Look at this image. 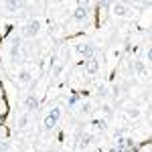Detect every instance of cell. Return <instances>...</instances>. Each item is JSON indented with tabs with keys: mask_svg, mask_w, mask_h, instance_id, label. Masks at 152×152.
I'll return each mask as SVG.
<instances>
[{
	"mask_svg": "<svg viewBox=\"0 0 152 152\" xmlns=\"http://www.w3.org/2000/svg\"><path fill=\"white\" fill-rule=\"evenodd\" d=\"M39 28H41V20H37V18H31L28 23L24 24V31L23 35L26 37V39H33V37L39 33Z\"/></svg>",
	"mask_w": 152,
	"mask_h": 152,
	"instance_id": "cell-1",
	"label": "cell"
},
{
	"mask_svg": "<svg viewBox=\"0 0 152 152\" xmlns=\"http://www.w3.org/2000/svg\"><path fill=\"white\" fill-rule=\"evenodd\" d=\"M59 116H61V110H59V107L51 110L47 116H45V122H43V124H45V128H47V130H53V128H55V124L59 122Z\"/></svg>",
	"mask_w": 152,
	"mask_h": 152,
	"instance_id": "cell-2",
	"label": "cell"
},
{
	"mask_svg": "<svg viewBox=\"0 0 152 152\" xmlns=\"http://www.w3.org/2000/svg\"><path fill=\"white\" fill-rule=\"evenodd\" d=\"M75 51L79 53V55H83V57H94V45H89V43H79L77 47H75Z\"/></svg>",
	"mask_w": 152,
	"mask_h": 152,
	"instance_id": "cell-3",
	"label": "cell"
},
{
	"mask_svg": "<svg viewBox=\"0 0 152 152\" xmlns=\"http://www.w3.org/2000/svg\"><path fill=\"white\" fill-rule=\"evenodd\" d=\"M110 6H112V12H114L116 16H126V14L130 12L128 6H126L124 2H114V4H110Z\"/></svg>",
	"mask_w": 152,
	"mask_h": 152,
	"instance_id": "cell-4",
	"label": "cell"
},
{
	"mask_svg": "<svg viewBox=\"0 0 152 152\" xmlns=\"http://www.w3.org/2000/svg\"><path fill=\"white\" fill-rule=\"evenodd\" d=\"M85 69H87V73H89V75H95V73L99 71V61H97L95 57H89V59H87Z\"/></svg>",
	"mask_w": 152,
	"mask_h": 152,
	"instance_id": "cell-5",
	"label": "cell"
},
{
	"mask_svg": "<svg viewBox=\"0 0 152 152\" xmlns=\"http://www.w3.org/2000/svg\"><path fill=\"white\" fill-rule=\"evenodd\" d=\"M91 142H94V134L85 132V134H81V138H79V142H77V146H79V148L83 150V148H87Z\"/></svg>",
	"mask_w": 152,
	"mask_h": 152,
	"instance_id": "cell-6",
	"label": "cell"
},
{
	"mask_svg": "<svg viewBox=\"0 0 152 152\" xmlns=\"http://www.w3.org/2000/svg\"><path fill=\"white\" fill-rule=\"evenodd\" d=\"M24 107H26L28 112H35L37 107H39V99H37L35 95H28V97L24 99Z\"/></svg>",
	"mask_w": 152,
	"mask_h": 152,
	"instance_id": "cell-7",
	"label": "cell"
},
{
	"mask_svg": "<svg viewBox=\"0 0 152 152\" xmlns=\"http://www.w3.org/2000/svg\"><path fill=\"white\" fill-rule=\"evenodd\" d=\"M31 79H33L31 69H20V71H18V81H20V83H28Z\"/></svg>",
	"mask_w": 152,
	"mask_h": 152,
	"instance_id": "cell-8",
	"label": "cell"
},
{
	"mask_svg": "<svg viewBox=\"0 0 152 152\" xmlns=\"http://www.w3.org/2000/svg\"><path fill=\"white\" fill-rule=\"evenodd\" d=\"M4 6H6V10H8V12H18L24 6V2H14V0H10V2H6Z\"/></svg>",
	"mask_w": 152,
	"mask_h": 152,
	"instance_id": "cell-9",
	"label": "cell"
},
{
	"mask_svg": "<svg viewBox=\"0 0 152 152\" xmlns=\"http://www.w3.org/2000/svg\"><path fill=\"white\" fill-rule=\"evenodd\" d=\"M73 16H75V20H83V18L87 16V6H81V4H79V6L75 8V12H73Z\"/></svg>",
	"mask_w": 152,
	"mask_h": 152,
	"instance_id": "cell-10",
	"label": "cell"
},
{
	"mask_svg": "<svg viewBox=\"0 0 152 152\" xmlns=\"http://www.w3.org/2000/svg\"><path fill=\"white\" fill-rule=\"evenodd\" d=\"M31 124V116L28 114H23V116L18 118V122H16V128H26Z\"/></svg>",
	"mask_w": 152,
	"mask_h": 152,
	"instance_id": "cell-11",
	"label": "cell"
},
{
	"mask_svg": "<svg viewBox=\"0 0 152 152\" xmlns=\"http://www.w3.org/2000/svg\"><path fill=\"white\" fill-rule=\"evenodd\" d=\"M136 73H138L140 77H146V75H148V71H146V65H144L142 61H136Z\"/></svg>",
	"mask_w": 152,
	"mask_h": 152,
	"instance_id": "cell-12",
	"label": "cell"
},
{
	"mask_svg": "<svg viewBox=\"0 0 152 152\" xmlns=\"http://www.w3.org/2000/svg\"><path fill=\"white\" fill-rule=\"evenodd\" d=\"M126 114H128V118H134V120H136V118H140V110H136V107H132V110H128Z\"/></svg>",
	"mask_w": 152,
	"mask_h": 152,
	"instance_id": "cell-13",
	"label": "cell"
},
{
	"mask_svg": "<svg viewBox=\"0 0 152 152\" xmlns=\"http://www.w3.org/2000/svg\"><path fill=\"white\" fill-rule=\"evenodd\" d=\"M81 112H83V114H89V112H91V104H83Z\"/></svg>",
	"mask_w": 152,
	"mask_h": 152,
	"instance_id": "cell-14",
	"label": "cell"
},
{
	"mask_svg": "<svg viewBox=\"0 0 152 152\" xmlns=\"http://www.w3.org/2000/svg\"><path fill=\"white\" fill-rule=\"evenodd\" d=\"M105 94H107V89H105L104 85H102V87H99V89H97V95H99V97H104Z\"/></svg>",
	"mask_w": 152,
	"mask_h": 152,
	"instance_id": "cell-15",
	"label": "cell"
},
{
	"mask_svg": "<svg viewBox=\"0 0 152 152\" xmlns=\"http://www.w3.org/2000/svg\"><path fill=\"white\" fill-rule=\"evenodd\" d=\"M0 152H8V144L6 142H0Z\"/></svg>",
	"mask_w": 152,
	"mask_h": 152,
	"instance_id": "cell-16",
	"label": "cell"
},
{
	"mask_svg": "<svg viewBox=\"0 0 152 152\" xmlns=\"http://www.w3.org/2000/svg\"><path fill=\"white\" fill-rule=\"evenodd\" d=\"M94 126H95V128H104L105 124L102 122V120H95V122H94Z\"/></svg>",
	"mask_w": 152,
	"mask_h": 152,
	"instance_id": "cell-17",
	"label": "cell"
}]
</instances>
